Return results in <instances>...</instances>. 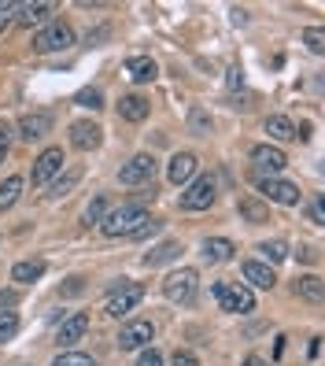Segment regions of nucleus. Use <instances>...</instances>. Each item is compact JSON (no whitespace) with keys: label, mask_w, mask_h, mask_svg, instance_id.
Segmentation results:
<instances>
[{"label":"nucleus","mask_w":325,"mask_h":366,"mask_svg":"<svg viewBox=\"0 0 325 366\" xmlns=\"http://www.w3.org/2000/svg\"><path fill=\"white\" fill-rule=\"evenodd\" d=\"M241 366H266V359H259V355H248V359Z\"/></svg>","instance_id":"nucleus-42"},{"label":"nucleus","mask_w":325,"mask_h":366,"mask_svg":"<svg viewBox=\"0 0 325 366\" xmlns=\"http://www.w3.org/2000/svg\"><path fill=\"white\" fill-rule=\"evenodd\" d=\"M241 214H244L248 222H266V219H270L266 208H263L259 200H241Z\"/></svg>","instance_id":"nucleus-31"},{"label":"nucleus","mask_w":325,"mask_h":366,"mask_svg":"<svg viewBox=\"0 0 325 366\" xmlns=\"http://www.w3.org/2000/svg\"><path fill=\"white\" fill-rule=\"evenodd\" d=\"M126 74L133 82H156V74H159V67H156V60L151 56H133V60H126Z\"/></svg>","instance_id":"nucleus-18"},{"label":"nucleus","mask_w":325,"mask_h":366,"mask_svg":"<svg viewBox=\"0 0 325 366\" xmlns=\"http://www.w3.org/2000/svg\"><path fill=\"white\" fill-rule=\"evenodd\" d=\"M211 293L222 304V311H233V315H248V311H255V296H252V289H244V285L214 282Z\"/></svg>","instance_id":"nucleus-4"},{"label":"nucleus","mask_w":325,"mask_h":366,"mask_svg":"<svg viewBox=\"0 0 325 366\" xmlns=\"http://www.w3.org/2000/svg\"><path fill=\"white\" fill-rule=\"evenodd\" d=\"M74 45V30L67 23H52L34 37V52H63Z\"/></svg>","instance_id":"nucleus-6"},{"label":"nucleus","mask_w":325,"mask_h":366,"mask_svg":"<svg viewBox=\"0 0 325 366\" xmlns=\"http://www.w3.org/2000/svg\"><path fill=\"white\" fill-rule=\"evenodd\" d=\"M78 181H82V167H71L67 174L59 170L56 181H52V192H48V196H67V192H71L74 185H78Z\"/></svg>","instance_id":"nucleus-25"},{"label":"nucleus","mask_w":325,"mask_h":366,"mask_svg":"<svg viewBox=\"0 0 325 366\" xmlns=\"http://www.w3.org/2000/svg\"><path fill=\"white\" fill-rule=\"evenodd\" d=\"M303 45H307V48L314 52V56H322V52H325V34H322V30H318V26L303 30Z\"/></svg>","instance_id":"nucleus-33"},{"label":"nucleus","mask_w":325,"mask_h":366,"mask_svg":"<svg viewBox=\"0 0 325 366\" xmlns=\"http://www.w3.org/2000/svg\"><path fill=\"white\" fill-rule=\"evenodd\" d=\"M214 196H219V181L211 174H200L196 181L185 185V192H181V211H203L214 203Z\"/></svg>","instance_id":"nucleus-3"},{"label":"nucleus","mask_w":325,"mask_h":366,"mask_svg":"<svg viewBox=\"0 0 325 366\" xmlns=\"http://www.w3.org/2000/svg\"><path fill=\"white\" fill-rule=\"evenodd\" d=\"M156 337V329H151V322L145 318H137V322H126L122 333H118V348L122 351H137V348H145V344Z\"/></svg>","instance_id":"nucleus-9"},{"label":"nucleus","mask_w":325,"mask_h":366,"mask_svg":"<svg viewBox=\"0 0 325 366\" xmlns=\"http://www.w3.org/2000/svg\"><path fill=\"white\" fill-rule=\"evenodd\" d=\"M148 111H151V104H148L140 93H129V96H122V100H118V115H122L126 122H145Z\"/></svg>","instance_id":"nucleus-16"},{"label":"nucleus","mask_w":325,"mask_h":366,"mask_svg":"<svg viewBox=\"0 0 325 366\" xmlns=\"http://www.w3.org/2000/svg\"><path fill=\"white\" fill-rule=\"evenodd\" d=\"M52 366H96V363H93V355H85V351H63Z\"/></svg>","instance_id":"nucleus-32"},{"label":"nucleus","mask_w":325,"mask_h":366,"mask_svg":"<svg viewBox=\"0 0 325 366\" xmlns=\"http://www.w3.org/2000/svg\"><path fill=\"white\" fill-rule=\"evenodd\" d=\"M259 252H263V259H270V263H285L288 259V244L285 241H266V244H259Z\"/></svg>","instance_id":"nucleus-29"},{"label":"nucleus","mask_w":325,"mask_h":366,"mask_svg":"<svg viewBox=\"0 0 325 366\" xmlns=\"http://www.w3.org/2000/svg\"><path fill=\"white\" fill-rule=\"evenodd\" d=\"M307 214H310V222H318V226H322V222H325V211H322V200H314V203H310V208H307Z\"/></svg>","instance_id":"nucleus-39"},{"label":"nucleus","mask_w":325,"mask_h":366,"mask_svg":"<svg viewBox=\"0 0 325 366\" xmlns=\"http://www.w3.org/2000/svg\"><path fill=\"white\" fill-rule=\"evenodd\" d=\"M48 130H52V115L48 111H34V115L19 118V134H23V141H41Z\"/></svg>","instance_id":"nucleus-14"},{"label":"nucleus","mask_w":325,"mask_h":366,"mask_svg":"<svg viewBox=\"0 0 325 366\" xmlns=\"http://www.w3.org/2000/svg\"><path fill=\"white\" fill-rule=\"evenodd\" d=\"M259 192H263L266 200L281 203V208H296L299 203V189L292 185V181H281V178H263L259 181Z\"/></svg>","instance_id":"nucleus-8"},{"label":"nucleus","mask_w":325,"mask_h":366,"mask_svg":"<svg viewBox=\"0 0 325 366\" xmlns=\"http://www.w3.org/2000/svg\"><path fill=\"white\" fill-rule=\"evenodd\" d=\"M41 274H45V263H41V259H26V263H15L12 266V282H19V285L37 282Z\"/></svg>","instance_id":"nucleus-23"},{"label":"nucleus","mask_w":325,"mask_h":366,"mask_svg":"<svg viewBox=\"0 0 325 366\" xmlns=\"http://www.w3.org/2000/svg\"><path fill=\"white\" fill-rule=\"evenodd\" d=\"M8 145H12V130L0 122V163H4V156H8Z\"/></svg>","instance_id":"nucleus-36"},{"label":"nucleus","mask_w":325,"mask_h":366,"mask_svg":"<svg viewBox=\"0 0 325 366\" xmlns=\"http://www.w3.org/2000/svg\"><path fill=\"white\" fill-rule=\"evenodd\" d=\"M137 366H162V355L156 348H145V351H140V359H137Z\"/></svg>","instance_id":"nucleus-35"},{"label":"nucleus","mask_w":325,"mask_h":366,"mask_svg":"<svg viewBox=\"0 0 325 366\" xmlns=\"http://www.w3.org/2000/svg\"><path fill=\"white\" fill-rule=\"evenodd\" d=\"M19 300V293H0V307H12Z\"/></svg>","instance_id":"nucleus-41"},{"label":"nucleus","mask_w":325,"mask_h":366,"mask_svg":"<svg viewBox=\"0 0 325 366\" xmlns=\"http://www.w3.org/2000/svg\"><path fill=\"white\" fill-rule=\"evenodd\" d=\"M145 222H148V211L140 208V203H126V208H118V211L107 214V219L100 222V230L107 237H133Z\"/></svg>","instance_id":"nucleus-1"},{"label":"nucleus","mask_w":325,"mask_h":366,"mask_svg":"<svg viewBox=\"0 0 325 366\" xmlns=\"http://www.w3.org/2000/svg\"><path fill=\"white\" fill-rule=\"evenodd\" d=\"M233 241H225V237H207L203 241V259L207 263H230L233 259Z\"/></svg>","instance_id":"nucleus-17"},{"label":"nucleus","mask_w":325,"mask_h":366,"mask_svg":"<svg viewBox=\"0 0 325 366\" xmlns=\"http://www.w3.org/2000/svg\"><path fill=\"white\" fill-rule=\"evenodd\" d=\"M140 300H145V285H137V282H122L111 293V300H107V315L111 318H122V315H129Z\"/></svg>","instance_id":"nucleus-5"},{"label":"nucleus","mask_w":325,"mask_h":366,"mask_svg":"<svg viewBox=\"0 0 325 366\" xmlns=\"http://www.w3.org/2000/svg\"><path fill=\"white\" fill-rule=\"evenodd\" d=\"M85 329H89V318H85V315H71L67 322H59L56 344H59V348H71V344H78L85 337Z\"/></svg>","instance_id":"nucleus-15"},{"label":"nucleus","mask_w":325,"mask_h":366,"mask_svg":"<svg viewBox=\"0 0 325 366\" xmlns=\"http://www.w3.org/2000/svg\"><path fill=\"white\" fill-rule=\"evenodd\" d=\"M52 15V4H15V23L19 26H37Z\"/></svg>","instance_id":"nucleus-20"},{"label":"nucleus","mask_w":325,"mask_h":366,"mask_svg":"<svg viewBox=\"0 0 325 366\" xmlns=\"http://www.w3.org/2000/svg\"><path fill=\"white\" fill-rule=\"evenodd\" d=\"M178 255H181V244L178 241H167V244H159V248H151L145 255V266H162V263L178 259Z\"/></svg>","instance_id":"nucleus-24"},{"label":"nucleus","mask_w":325,"mask_h":366,"mask_svg":"<svg viewBox=\"0 0 325 366\" xmlns=\"http://www.w3.org/2000/svg\"><path fill=\"white\" fill-rule=\"evenodd\" d=\"M296 130L299 126L292 122V118H285V115H270L266 118V134L274 137V141H296Z\"/></svg>","instance_id":"nucleus-22"},{"label":"nucleus","mask_w":325,"mask_h":366,"mask_svg":"<svg viewBox=\"0 0 325 366\" xmlns=\"http://www.w3.org/2000/svg\"><path fill=\"white\" fill-rule=\"evenodd\" d=\"M252 159H255V170H259V174H270V178H274L277 170H285V163H288L285 152H281V148H274V145H259L255 152H252Z\"/></svg>","instance_id":"nucleus-11"},{"label":"nucleus","mask_w":325,"mask_h":366,"mask_svg":"<svg viewBox=\"0 0 325 366\" xmlns=\"http://www.w3.org/2000/svg\"><path fill=\"white\" fill-rule=\"evenodd\" d=\"M15 333H19V315L15 311H0V344L12 340Z\"/></svg>","instance_id":"nucleus-30"},{"label":"nucleus","mask_w":325,"mask_h":366,"mask_svg":"<svg viewBox=\"0 0 325 366\" xmlns=\"http://www.w3.org/2000/svg\"><path fill=\"white\" fill-rule=\"evenodd\" d=\"M189 130L200 134V137L211 134V115L203 111V107H189Z\"/></svg>","instance_id":"nucleus-27"},{"label":"nucleus","mask_w":325,"mask_h":366,"mask_svg":"<svg viewBox=\"0 0 325 366\" xmlns=\"http://www.w3.org/2000/svg\"><path fill=\"white\" fill-rule=\"evenodd\" d=\"M196 167H200V159L192 152H178L174 159H170V167H167V178L174 181V185H189L192 174H196Z\"/></svg>","instance_id":"nucleus-13"},{"label":"nucleus","mask_w":325,"mask_h":366,"mask_svg":"<svg viewBox=\"0 0 325 366\" xmlns=\"http://www.w3.org/2000/svg\"><path fill=\"white\" fill-rule=\"evenodd\" d=\"M296 296L307 300V304H322V296H325L322 277H318V274H303L299 282H296Z\"/></svg>","instance_id":"nucleus-21"},{"label":"nucleus","mask_w":325,"mask_h":366,"mask_svg":"<svg viewBox=\"0 0 325 366\" xmlns=\"http://www.w3.org/2000/svg\"><path fill=\"white\" fill-rule=\"evenodd\" d=\"M196 285H200V274L192 271V266H181V271L162 277V296H167L170 304H192V300H196Z\"/></svg>","instance_id":"nucleus-2"},{"label":"nucleus","mask_w":325,"mask_h":366,"mask_svg":"<svg viewBox=\"0 0 325 366\" xmlns=\"http://www.w3.org/2000/svg\"><path fill=\"white\" fill-rule=\"evenodd\" d=\"M107 219V200L104 196H93V203L85 208V214H82V222L85 226H100Z\"/></svg>","instance_id":"nucleus-28"},{"label":"nucleus","mask_w":325,"mask_h":366,"mask_svg":"<svg viewBox=\"0 0 325 366\" xmlns=\"http://www.w3.org/2000/svg\"><path fill=\"white\" fill-rule=\"evenodd\" d=\"M151 178H156V156H148V152L133 156L129 163H122V170H118V181H122V185H140V181H151Z\"/></svg>","instance_id":"nucleus-7"},{"label":"nucleus","mask_w":325,"mask_h":366,"mask_svg":"<svg viewBox=\"0 0 325 366\" xmlns=\"http://www.w3.org/2000/svg\"><path fill=\"white\" fill-rule=\"evenodd\" d=\"M12 19H15V4H0V30L12 23Z\"/></svg>","instance_id":"nucleus-38"},{"label":"nucleus","mask_w":325,"mask_h":366,"mask_svg":"<svg viewBox=\"0 0 325 366\" xmlns=\"http://www.w3.org/2000/svg\"><path fill=\"white\" fill-rule=\"evenodd\" d=\"M74 104H78V107H93V111H100V107H104V96H100V89H82L78 96H74Z\"/></svg>","instance_id":"nucleus-34"},{"label":"nucleus","mask_w":325,"mask_h":366,"mask_svg":"<svg viewBox=\"0 0 325 366\" xmlns=\"http://www.w3.org/2000/svg\"><path fill=\"white\" fill-rule=\"evenodd\" d=\"M100 141H104V130L96 122H74L71 126V145L78 152H93V148H100Z\"/></svg>","instance_id":"nucleus-12"},{"label":"nucleus","mask_w":325,"mask_h":366,"mask_svg":"<svg viewBox=\"0 0 325 366\" xmlns=\"http://www.w3.org/2000/svg\"><path fill=\"white\" fill-rule=\"evenodd\" d=\"M174 366H200L192 351H174Z\"/></svg>","instance_id":"nucleus-37"},{"label":"nucleus","mask_w":325,"mask_h":366,"mask_svg":"<svg viewBox=\"0 0 325 366\" xmlns=\"http://www.w3.org/2000/svg\"><path fill=\"white\" fill-rule=\"evenodd\" d=\"M241 82H244V71H241V67H233V71H230V89H236Z\"/></svg>","instance_id":"nucleus-40"},{"label":"nucleus","mask_w":325,"mask_h":366,"mask_svg":"<svg viewBox=\"0 0 325 366\" xmlns=\"http://www.w3.org/2000/svg\"><path fill=\"white\" fill-rule=\"evenodd\" d=\"M19 192H23V178H8L4 185H0V211H8V208H15V200H19Z\"/></svg>","instance_id":"nucleus-26"},{"label":"nucleus","mask_w":325,"mask_h":366,"mask_svg":"<svg viewBox=\"0 0 325 366\" xmlns=\"http://www.w3.org/2000/svg\"><path fill=\"white\" fill-rule=\"evenodd\" d=\"M244 277H248L255 289H274V285H277V274L270 271L266 263H259V259H248V263H244Z\"/></svg>","instance_id":"nucleus-19"},{"label":"nucleus","mask_w":325,"mask_h":366,"mask_svg":"<svg viewBox=\"0 0 325 366\" xmlns=\"http://www.w3.org/2000/svg\"><path fill=\"white\" fill-rule=\"evenodd\" d=\"M63 148H45L37 159H34V185H45V181H52L63 170Z\"/></svg>","instance_id":"nucleus-10"}]
</instances>
